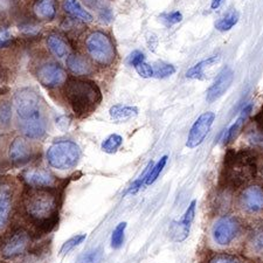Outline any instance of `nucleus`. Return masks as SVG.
<instances>
[{
  "instance_id": "obj_42",
  "label": "nucleus",
  "mask_w": 263,
  "mask_h": 263,
  "mask_svg": "<svg viewBox=\"0 0 263 263\" xmlns=\"http://www.w3.org/2000/svg\"><path fill=\"white\" fill-rule=\"evenodd\" d=\"M146 42H147L148 48H150L152 52H155L157 46H158V39H157V36L155 35V34H150V35L147 36Z\"/></svg>"
},
{
  "instance_id": "obj_12",
  "label": "nucleus",
  "mask_w": 263,
  "mask_h": 263,
  "mask_svg": "<svg viewBox=\"0 0 263 263\" xmlns=\"http://www.w3.org/2000/svg\"><path fill=\"white\" fill-rule=\"evenodd\" d=\"M240 206L249 213L263 212V187L258 185L246 187L240 194Z\"/></svg>"
},
{
  "instance_id": "obj_28",
  "label": "nucleus",
  "mask_w": 263,
  "mask_h": 263,
  "mask_svg": "<svg viewBox=\"0 0 263 263\" xmlns=\"http://www.w3.org/2000/svg\"><path fill=\"white\" fill-rule=\"evenodd\" d=\"M103 260V252L101 248H96L83 253L78 258V263H101Z\"/></svg>"
},
{
  "instance_id": "obj_38",
  "label": "nucleus",
  "mask_w": 263,
  "mask_h": 263,
  "mask_svg": "<svg viewBox=\"0 0 263 263\" xmlns=\"http://www.w3.org/2000/svg\"><path fill=\"white\" fill-rule=\"evenodd\" d=\"M12 41L11 33L6 29H0V48H5Z\"/></svg>"
},
{
  "instance_id": "obj_5",
  "label": "nucleus",
  "mask_w": 263,
  "mask_h": 263,
  "mask_svg": "<svg viewBox=\"0 0 263 263\" xmlns=\"http://www.w3.org/2000/svg\"><path fill=\"white\" fill-rule=\"evenodd\" d=\"M86 47L92 60L101 66L108 67L115 61V47L110 37L103 32H92L87 37Z\"/></svg>"
},
{
  "instance_id": "obj_14",
  "label": "nucleus",
  "mask_w": 263,
  "mask_h": 263,
  "mask_svg": "<svg viewBox=\"0 0 263 263\" xmlns=\"http://www.w3.org/2000/svg\"><path fill=\"white\" fill-rule=\"evenodd\" d=\"M25 182L33 189H49L53 187L57 182V178L49 171L42 168L27 170L23 173Z\"/></svg>"
},
{
  "instance_id": "obj_3",
  "label": "nucleus",
  "mask_w": 263,
  "mask_h": 263,
  "mask_svg": "<svg viewBox=\"0 0 263 263\" xmlns=\"http://www.w3.org/2000/svg\"><path fill=\"white\" fill-rule=\"evenodd\" d=\"M24 206L29 218L37 223H47L58 211L57 196L48 189L31 187L24 198Z\"/></svg>"
},
{
  "instance_id": "obj_16",
  "label": "nucleus",
  "mask_w": 263,
  "mask_h": 263,
  "mask_svg": "<svg viewBox=\"0 0 263 263\" xmlns=\"http://www.w3.org/2000/svg\"><path fill=\"white\" fill-rule=\"evenodd\" d=\"M8 156H10V158L13 163H16V164L26 163L29 157H31V147H29L26 139L16 137L11 144L10 151H8Z\"/></svg>"
},
{
  "instance_id": "obj_26",
  "label": "nucleus",
  "mask_w": 263,
  "mask_h": 263,
  "mask_svg": "<svg viewBox=\"0 0 263 263\" xmlns=\"http://www.w3.org/2000/svg\"><path fill=\"white\" fill-rule=\"evenodd\" d=\"M123 144V138L122 136L117 134H112L108 136L107 138L104 139L103 143H102V150H103L105 154H115V152L122 146Z\"/></svg>"
},
{
  "instance_id": "obj_19",
  "label": "nucleus",
  "mask_w": 263,
  "mask_h": 263,
  "mask_svg": "<svg viewBox=\"0 0 263 263\" xmlns=\"http://www.w3.org/2000/svg\"><path fill=\"white\" fill-rule=\"evenodd\" d=\"M67 67L75 75H88L91 73V66L79 54H70L67 58Z\"/></svg>"
},
{
  "instance_id": "obj_18",
  "label": "nucleus",
  "mask_w": 263,
  "mask_h": 263,
  "mask_svg": "<svg viewBox=\"0 0 263 263\" xmlns=\"http://www.w3.org/2000/svg\"><path fill=\"white\" fill-rule=\"evenodd\" d=\"M109 115L111 117V120L116 123L128 122L138 115V109L133 107V105L116 104L110 108Z\"/></svg>"
},
{
  "instance_id": "obj_35",
  "label": "nucleus",
  "mask_w": 263,
  "mask_h": 263,
  "mask_svg": "<svg viewBox=\"0 0 263 263\" xmlns=\"http://www.w3.org/2000/svg\"><path fill=\"white\" fill-rule=\"evenodd\" d=\"M248 138L253 145L263 148V130L262 129L253 130L252 133L249 134Z\"/></svg>"
},
{
  "instance_id": "obj_43",
  "label": "nucleus",
  "mask_w": 263,
  "mask_h": 263,
  "mask_svg": "<svg viewBox=\"0 0 263 263\" xmlns=\"http://www.w3.org/2000/svg\"><path fill=\"white\" fill-rule=\"evenodd\" d=\"M223 0H212V4H211V7L212 10H218V8L222 5Z\"/></svg>"
},
{
  "instance_id": "obj_4",
  "label": "nucleus",
  "mask_w": 263,
  "mask_h": 263,
  "mask_svg": "<svg viewBox=\"0 0 263 263\" xmlns=\"http://www.w3.org/2000/svg\"><path fill=\"white\" fill-rule=\"evenodd\" d=\"M81 157L79 145L71 141H59L53 143L47 150V162L58 170H69L76 166Z\"/></svg>"
},
{
  "instance_id": "obj_15",
  "label": "nucleus",
  "mask_w": 263,
  "mask_h": 263,
  "mask_svg": "<svg viewBox=\"0 0 263 263\" xmlns=\"http://www.w3.org/2000/svg\"><path fill=\"white\" fill-rule=\"evenodd\" d=\"M20 129L28 138L37 139L46 134V123L41 114L20 122Z\"/></svg>"
},
{
  "instance_id": "obj_20",
  "label": "nucleus",
  "mask_w": 263,
  "mask_h": 263,
  "mask_svg": "<svg viewBox=\"0 0 263 263\" xmlns=\"http://www.w3.org/2000/svg\"><path fill=\"white\" fill-rule=\"evenodd\" d=\"M252 109H253V105L252 104H247L246 107L242 109V111H241L240 116L237 120L235 121V123H233V124L230 126V129L226 131V134H224V137H223V143L227 144L232 142L233 139H234L237 134H239V131L242 128L245 122L247 121L248 116L250 115V112H252Z\"/></svg>"
},
{
  "instance_id": "obj_39",
  "label": "nucleus",
  "mask_w": 263,
  "mask_h": 263,
  "mask_svg": "<svg viewBox=\"0 0 263 263\" xmlns=\"http://www.w3.org/2000/svg\"><path fill=\"white\" fill-rule=\"evenodd\" d=\"M88 7L94 8V10H103L105 8V3L108 0H82Z\"/></svg>"
},
{
  "instance_id": "obj_29",
  "label": "nucleus",
  "mask_w": 263,
  "mask_h": 263,
  "mask_svg": "<svg viewBox=\"0 0 263 263\" xmlns=\"http://www.w3.org/2000/svg\"><path fill=\"white\" fill-rule=\"evenodd\" d=\"M166 163H167V156H164V157H162V158L159 159L158 163H157L156 165H154V166H152L151 171H150V173H148V176L146 178V181H145L146 185L154 184V182L157 179H158V177L160 176V173H162L163 168L165 167V165H166Z\"/></svg>"
},
{
  "instance_id": "obj_9",
  "label": "nucleus",
  "mask_w": 263,
  "mask_h": 263,
  "mask_svg": "<svg viewBox=\"0 0 263 263\" xmlns=\"http://www.w3.org/2000/svg\"><path fill=\"white\" fill-rule=\"evenodd\" d=\"M196 206L197 201L193 200L189 205L182 219L172 221L171 224H170L168 234L172 241H175V242H181V241L187 239L190 235L191 226H192L194 216H196Z\"/></svg>"
},
{
  "instance_id": "obj_11",
  "label": "nucleus",
  "mask_w": 263,
  "mask_h": 263,
  "mask_svg": "<svg viewBox=\"0 0 263 263\" xmlns=\"http://www.w3.org/2000/svg\"><path fill=\"white\" fill-rule=\"evenodd\" d=\"M31 237L25 231H18L3 246L2 255L5 258H14L25 254L29 247Z\"/></svg>"
},
{
  "instance_id": "obj_31",
  "label": "nucleus",
  "mask_w": 263,
  "mask_h": 263,
  "mask_svg": "<svg viewBox=\"0 0 263 263\" xmlns=\"http://www.w3.org/2000/svg\"><path fill=\"white\" fill-rule=\"evenodd\" d=\"M12 120V108L8 102L0 103V126L6 128L10 125Z\"/></svg>"
},
{
  "instance_id": "obj_33",
  "label": "nucleus",
  "mask_w": 263,
  "mask_h": 263,
  "mask_svg": "<svg viewBox=\"0 0 263 263\" xmlns=\"http://www.w3.org/2000/svg\"><path fill=\"white\" fill-rule=\"evenodd\" d=\"M176 73V67L168 63H160L155 68V76L158 79L168 78Z\"/></svg>"
},
{
  "instance_id": "obj_13",
  "label": "nucleus",
  "mask_w": 263,
  "mask_h": 263,
  "mask_svg": "<svg viewBox=\"0 0 263 263\" xmlns=\"http://www.w3.org/2000/svg\"><path fill=\"white\" fill-rule=\"evenodd\" d=\"M233 80H234V73L230 67H226L218 75L215 79L213 84L209 88L206 94V101L209 103H213V102L218 101L219 99L226 94L228 89L231 88Z\"/></svg>"
},
{
  "instance_id": "obj_44",
  "label": "nucleus",
  "mask_w": 263,
  "mask_h": 263,
  "mask_svg": "<svg viewBox=\"0 0 263 263\" xmlns=\"http://www.w3.org/2000/svg\"><path fill=\"white\" fill-rule=\"evenodd\" d=\"M2 83H3V75H2V71H0V84ZM3 91H4V89L0 88V94H3Z\"/></svg>"
},
{
  "instance_id": "obj_24",
  "label": "nucleus",
  "mask_w": 263,
  "mask_h": 263,
  "mask_svg": "<svg viewBox=\"0 0 263 263\" xmlns=\"http://www.w3.org/2000/svg\"><path fill=\"white\" fill-rule=\"evenodd\" d=\"M47 46H48L50 52H52V54L55 55V57L59 59L65 58L68 53L67 44L61 39L60 36H58V35L48 36Z\"/></svg>"
},
{
  "instance_id": "obj_37",
  "label": "nucleus",
  "mask_w": 263,
  "mask_h": 263,
  "mask_svg": "<svg viewBox=\"0 0 263 263\" xmlns=\"http://www.w3.org/2000/svg\"><path fill=\"white\" fill-rule=\"evenodd\" d=\"M145 61V55L144 53H142L141 50H135V52L131 53V55L129 57V63L131 66H138L139 63H142Z\"/></svg>"
},
{
  "instance_id": "obj_40",
  "label": "nucleus",
  "mask_w": 263,
  "mask_h": 263,
  "mask_svg": "<svg viewBox=\"0 0 263 263\" xmlns=\"http://www.w3.org/2000/svg\"><path fill=\"white\" fill-rule=\"evenodd\" d=\"M181 20H182V14L179 11H175L165 16V21H166L167 25H175V24L180 23Z\"/></svg>"
},
{
  "instance_id": "obj_27",
  "label": "nucleus",
  "mask_w": 263,
  "mask_h": 263,
  "mask_svg": "<svg viewBox=\"0 0 263 263\" xmlns=\"http://www.w3.org/2000/svg\"><path fill=\"white\" fill-rule=\"evenodd\" d=\"M125 230H126V222L118 223L115 230H114L112 235H111V247L114 249H118L123 246V242H124Z\"/></svg>"
},
{
  "instance_id": "obj_1",
  "label": "nucleus",
  "mask_w": 263,
  "mask_h": 263,
  "mask_svg": "<svg viewBox=\"0 0 263 263\" xmlns=\"http://www.w3.org/2000/svg\"><path fill=\"white\" fill-rule=\"evenodd\" d=\"M65 99L76 117L84 118L99 107L102 101L101 89L89 80H69L65 83Z\"/></svg>"
},
{
  "instance_id": "obj_6",
  "label": "nucleus",
  "mask_w": 263,
  "mask_h": 263,
  "mask_svg": "<svg viewBox=\"0 0 263 263\" xmlns=\"http://www.w3.org/2000/svg\"><path fill=\"white\" fill-rule=\"evenodd\" d=\"M14 107L21 121L39 115L40 99L32 88H23L14 94Z\"/></svg>"
},
{
  "instance_id": "obj_7",
  "label": "nucleus",
  "mask_w": 263,
  "mask_h": 263,
  "mask_svg": "<svg viewBox=\"0 0 263 263\" xmlns=\"http://www.w3.org/2000/svg\"><path fill=\"white\" fill-rule=\"evenodd\" d=\"M215 120V114L212 111H206L199 116L196 122L193 123L192 128H191L187 141H186V146L189 148H196L199 145H201L205 141L207 135L211 131L212 125H213Z\"/></svg>"
},
{
  "instance_id": "obj_21",
  "label": "nucleus",
  "mask_w": 263,
  "mask_h": 263,
  "mask_svg": "<svg viewBox=\"0 0 263 263\" xmlns=\"http://www.w3.org/2000/svg\"><path fill=\"white\" fill-rule=\"evenodd\" d=\"M63 8L73 18L84 21V23H91L92 19H94L88 11L84 10L78 0H65L63 2Z\"/></svg>"
},
{
  "instance_id": "obj_36",
  "label": "nucleus",
  "mask_w": 263,
  "mask_h": 263,
  "mask_svg": "<svg viewBox=\"0 0 263 263\" xmlns=\"http://www.w3.org/2000/svg\"><path fill=\"white\" fill-rule=\"evenodd\" d=\"M209 263H241L239 258H236L233 255H228V254H219V255L214 256Z\"/></svg>"
},
{
  "instance_id": "obj_32",
  "label": "nucleus",
  "mask_w": 263,
  "mask_h": 263,
  "mask_svg": "<svg viewBox=\"0 0 263 263\" xmlns=\"http://www.w3.org/2000/svg\"><path fill=\"white\" fill-rule=\"evenodd\" d=\"M152 166H154V162H150V163L147 164V166L145 167V170H144L142 175L138 177V179H136V180L134 181V184L130 186L128 193H133V194H134V193L137 192V191H138L139 189L142 187L144 182L146 181V178H147V176H148V173H150Z\"/></svg>"
},
{
  "instance_id": "obj_22",
  "label": "nucleus",
  "mask_w": 263,
  "mask_h": 263,
  "mask_svg": "<svg viewBox=\"0 0 263 263\" xmlns=\"http://www.w3.org/2000/svg\"><path fill=\"white\" fill-rule=\"evenodd\" d=\"M37 16L45 20H52L57 14V2L55 0H37L35 4Z\"/></svg>"
},
{
  "instance_id": "obj_34",
  "label": "nucleus",
  "mask_w": 263,
  "mask_h": 263,
  "mask_svg": "<svg viewBox=\"0 0 263 263\" xmlns=\"http://www.w3.org/2000/svg\"><path fill=\"white\" fill-rule=\"evenodd\" d=\"M135 69L138 73V75L142 76L143 79H151L155 76V68L148 65L145 61L139 63L138 66H136Z\"/></svg>"
},
{
  "instance_id": "obj_41",
  "label": "nucleus",
  "mask_w": 263,
  "mask_h": 263,
  "mask_svg": "<svg viewBox=\"0 0 263 263\" xmlns=\"http://www.w3.org/2000/svg\"><path fill=\"white\" fill-rule=\"evenodd\" d=\"M253 247L258 253H263V234H257L253 240Z\"/></svg>"
},
{
  "instance_id": "obj_17",
  "label": "nucleus",
  "mask_w": 263,
  "mask_h": 263,
  "mask_svg": "<svg viewBox=\"0 0 263 263\" xmlns=\"http://www.w3.org/2000/svg\"><path fill=\"white\" fill-rule=\"evenodd\" d=\"M220 61V55H212L205 60L198 62L197 65L191 67L190 69L186 71V78L192 79V80H203L206 78V69H209L212 66H214L215 63Z\"/></svg>"
},
{
  "instance_id": "obj_25",
  "label": "nucleus",
  "mask_w": 263,
  "mask_h": 263,
  "mask_svg": "<svg viewBox=\"0 0 263 263\" xmlns=\"http://www.w3.org/2000/svg\"><path fill=\"white\" fill-rule=\"evenodd\" d=\"M239 19H240L239 12L231 11L215 24V28L220 32H228L235 26Z\"/></svg>"
},
{
  "instance_id": "obj_8",
  "label": "nucleus",
  "mask_w": 263,
  "mask_h": 263,
  "mask_svg": "<svg viewBox=\"0 0 263 263\" xmlns=\"http://www.w3.org/2000/svg\"><path fill=\"white\" fill-rule=\"evenodd\" d=\"M240 232V223L233 216H222L214 223L212 234L213 239L220 246H228L235 240Z\"/></svg>"
},
{
  "instance_id": "obj_10",
  "label": "nucleus",
  "mask_w": 263,
  "mask_h": 263,
  "mask_svg": "<svg viewBox=\"0 0 263 263\" xmlns=\"http://www.w3.org/2000/svg\"><path fill=\"white\" fill-rule=\"evenodd\" d=\"M36 78L42 86L55 88L67 82V73L57 63H46L37 69Z\"/></svg>"
},
{
  "instance_id": "obj_23",
  "label": "nucleus",
  "mask_w": 263,
  "mask_h": 263,
  "mask_svg": "<svg viewBox=\"0 0 263 263\" xmlns=\"http://www.w3.org/2000/svg\"><path fill=\"white\" fill-rule=\"evenodd\" d=\"M12 209L11 196L5 190H0V230L6 226Z\"/></svg>"
},
{
  "instance_id": "obj_2",
  "label": "nucleus",
  "mask_w": 263,
  "mask_h": 263,
  "mask_svg": "<svg viewBox=\"0 0 263 263\" xmlns=\"http://www.w3.org/2000/svg\"><path fill=\"white\" fill-rule=\"evenodd\" d=\"M256 172V162L248 151L231 152L224 158L222 179L227 186L237 187L252 180Z\"/></svg>"
},
{
  "instance_id": "obj_30",
  "label": "nucleus",
  "mask_w": 263,
  "mask_h": 263,
  "mask_svg": "<svg viewBox=\"0 0 263 263\" xmlns=\"http://www.w3.org/2000/svg\"><path fill=\"white\" fill-rule=\"evenodd\" d=\"M87 235L86 234H78L73 237H70L69 240H67L65 243L62 245V247L60 249V253L62 255H66L70 252V250H73L75 247H78L79 245H81L84 240H86Z\"/></svg>"
}]
</instances>
